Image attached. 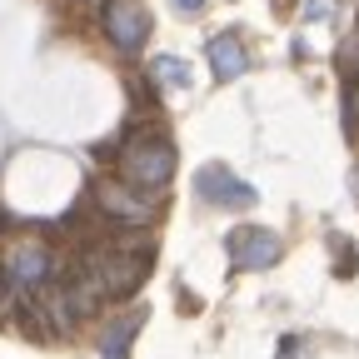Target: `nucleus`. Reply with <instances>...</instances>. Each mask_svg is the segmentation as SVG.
Wrapping results in <instances>:
<instances>
[{
    "label": "nucleus",
    "instance_id": "obj_6",
    "mask_svg": "<svg viewBox=\"0 0 359 359\" xmlns=\"http://www.w3.org/2000/svg\"><path fill=\"white\" fill-rule=\"evenodd\" d=\"M280 255H285V240L269 230V224H240V230H230L235 269H275Z\"/></svg>",
    "mask_w": 359,
    "mask_h": 359
},
{
    "label": "nucleus",
    "instance_id": "obj_10",
    "mask_svg": "<svg viewBox=\"0 0 359 359\" xmlns=\"http://www.w3.org/2000/svg\"><path fill=\"white\" fill-rule=\"evenodd\" d=\"M150 80H155V85H165V90H185V85L195 80V70H190L185 60H180V55H155Z\"/></svg>",
    "mask_w": 359,
    "mask_h": 359
},
{
    "label": "nucleus",
    "instance_id": "obj_9",
    "mask_svg": "<svg viewBox=\"0 0 359 359\" xmlns=\"http://www.w3.org/2000/svg\"><path fill=\"white\" fill-rule=\"evenodd\" d=\"M140 320H145L140 309L110 320V325L100 330V359H130V344H135V330H140Z\"/></svg>",
    "mask_w": 359,
    "mask_h": 359
},
{
    "label": "nucleus",
    "instance_id": "obj_4",
    "mask_svg": "<svg viewBox=\"0 0 359 359\" xmlns=\"http://www.w3.org/2000/svg\"><path fill=\"white\" fill-rule=\"evenodd\" d=\"M95 210L120 224V230H145V224L155 219V200H145L140 190H130L125 180H100L95 185Z\"/></svg>",
    "mask_w": 359,
    "mask_h": 359
},
{
    "label": "nucleus",
    "instance_id": "obj_7",
    "mask_svg": "<svg viewBox=\"0 0 359 359\" xmlns=\"http://www.w3.org/2000/svg\"><path fill=\"white\" fill-rule=\"evenodd\" d=\"M105 35L120 45V50H140L145 35H150V11L140 6V0H105Z\"/></svg>",
    "mask_w": 359,
    "mask_h": 359
},
{
    "label": "nucleus",
    "instance_id": "obj_2",
    "mask_svg": "<svg viewBox=\"0 0 359 359\" xmlns=\"http://www.w3.org/2000/svg\"><path fill=\"white\" fill-rule=\"evenodd\" d=\"M120 175H125V185L145 190V195L165 190L170 175H175V140H165V135H155V130L130 135L125 150H120Z\"/></svg>",
    "mask_w": 359,
    "mask_h": 359
},
{
    "label": "nucleus",
    "instance_id": "obj_13",
    "mask_svg": "<svg viewBox=\"0 0 359 359\" xmlns=\"http://www.w3.org/2000/svg\"><path fill=\"white\" fill-rule=\"evenodd\" d=\"M175 6H180V11H185V15H195V11L205 6V0H175Z\"/></svg>",
    "mask_w": 359,
    "mask_h": 359
},
{
    "label": "nucleus",
    "instance_id": "obj_14",
    "mask_svg": "<svg viewBox=\"0 0 359 359\" xmlns=\"http://www.w3.org/2000/svg\"><path fill=\"white\" fill-rule=\"evenodd\" d=\"M0 224H6V219H0Z\"/></svg>",
    "mask_w": 359,
    "mask_h": 359
},
{
    "label": "nucleus",
    "instance_id": "obj_11",
    "mask_svg": "<svg viewBox=\"0 0 359 359\" xmlns=\"http://www.w3.org/2000/svg\"><path fill=\"white\" fill-rule=\"evenodd\" d=\"M304 15H309V20H330V15H334V0H309Z\"/></svg>",
    "mask_w": 359,
    "mask_h": 359
},
{
    "label": "nucleus",
    "instance_id": "obj_12",
    "mask_svg": "<svg viewBox=\"0 0 359 359\" xmlns=\"http://www.w3.org/2000/svg\"><path fill=\"white\" fill-rule=\"evenodd\" d=\"M280 359H299V339H285L280 344Z\"/></svg>",
    "mask_w": 359,
    "mask_h": 359
},
{
    "label": "nucleus",
    "instance_id": "obj_5",
    "mask_svg": "<svg viewBox=\"0 0 359 359\" xmlns=\"http://www.w3.org/2000/svg\"><path fill=\"white\" fill-rule=\"evenodd\" d=\"M195 190H200V200L215 205V210H250V205L259 200L250 180H240L230 165H219V160H215V165H200Z\"/></svg>",
    "mask_w": 359,
    "mask_h": 359
},
{
    "label": "nucleus",
    "instance_id": "obj_8",
    "mask_svg": "<svg viewBox=\"0 0 359 359\" xmlns=\"http://www.w3.org/2000/svg\"><path fill=\"white\" fill-rule=\"evenodd\" d=\"M205 55H210L215 80H235V75H245V70H250V45L240 40V30H219V35H210Z\"/></svg>",
    "mask_w": 359,
    "mask_h": 359
},
{
    "label": "nucleus",
    "instance_id": "obj_1",
    "mask_svg": "<svg viewBox=\"0 0 359 359\" xmlns=\"http://www.w3.org/2000/svg\"><path fill=\"white\" fill-rule=\"evenodd\" d=\"M150 259H155V250L145 240H115V245H95L80 264H85V275L95 280L100 299H125V294H135L145 285Z\"/></svg>",
    "mask_w": 359,
    "mask_h": 359
},
{
    "label": "nucleus",
    "instance_id": "obj_3",
    "mask_svg": "<svg viewBox=\"0 0 359 359\" xmlns=\"http://www.w3.org/2000/svg\"><path fill=\"white\" fill-rule=\"evenodd\" d=\"M55 275H60V269H55V255H50V245H40V240H20V245L6 255V280H11V290L25 294V299L40 294Z\"/></svg>",
    "mask_w": 359,
    "mask_h": 359
}]
</instances>
